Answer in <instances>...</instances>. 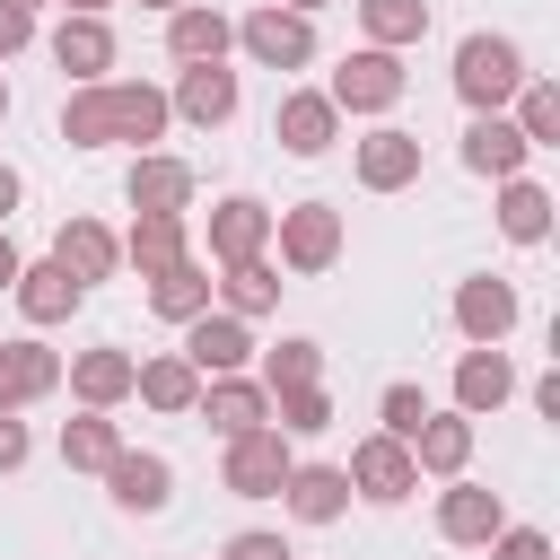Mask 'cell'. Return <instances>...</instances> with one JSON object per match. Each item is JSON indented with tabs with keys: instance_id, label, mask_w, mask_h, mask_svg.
<instances>
[{
	"instance_id": "cell-1",
	"label": "cell",
	"mask_w": 560,
	"mask_h": 560,
	"mask_svg": "<svg viewBox=\"0 0 560 560\" xmlns=\"http://www.w3.org/2000/svg\"><path fill=\"white\" fill-rule=\"evenodd\" d=\"M166 88H149V79H96V88H70L61 96V140L70 149H149V140H166Z\"/></svg>"
},
{
	"instance_id": "cell-2",
	"label": "cell",
	"mask_w": 560,
	"mask_h": 560,
	"mask_svg": "<svg viewBox=\"0 0 560 560\" xmlns=\"http://www.w3.org/2000/svg\"><path fill=\"white\" fill-rule=\"evenodd\" d=\"M455 96H464V114H508L516 105V88L534 79L525 70V44L516 35H490V26H472L464 44H455Z\"/></svg>"
},
{
	"instance_id": "cell-3",
	"label": "cell",
	"mask_w": 560,
	"mask_h": 560,
	"mask_svg": "<svg viewBox=\"0 0 560 560\" xmlns=\"http://www.w3.org/2000/svg\"><path fill=\"white\" fill-rule=\"evenodd\" d=\"M271 245H280V271L315 280V271H332V262H341L350 219H341L332 201H289V210H271Z\"/></svg>"
},
{
	"instance_id": "cell-4",
	"label": "cell",
	"mask_w": 560,
	"mask_h": 560,
	"mask_svg": "<svg viewBox=\"0 0 560 560\" xmlns=\"http://www.w3.org/2000/svg\"><path fill=\"white\" fill-rule=\"evenodd\" d=\"M402 88H411V70H402V52H376V44H359V52H341V70L324 79V96H332V114H394V105H402Z\"/></svg>"
},
{
	"instance_id": "cell-5",
	"label": "cell",
	"mask_w": 560,
	"mask_h": 560,
	"mask_svg": "<svg viewBox=\"0 0 560 560\" xmlns=\"http://www.w3.org/2000/svg\"><path fill=\"white\" fill-rule=\"evenodd\" d=\"M236 52H245L254 70H306V61H315V18H298V9L262 0V9H245V18H236Z\"/></svg>"
},
{
	"instance_id": "cell-6",
	"label": "cell",
	"mask_w": 560,
	"mask_h": 560,
	"mask_svg": "<svg viewBox=\"0 0 560 560\" xmlns=\"http://www.w3.org/2000/svg\"><path fill=\"white\" fill-rule=\"evenodd\" d=\"M192 192H201V175H192V158H175V149H140L131 175H122L131 219H192Z\"/></svg>"
},
{
	"instance_id": "cell-7",
	"label": "cell",
	"mask_w": 560,
	"mask_h": 560,
	"mask_svg": "<svg viewBox=\"0 0 560 560\" xmlns=\"http://www.w3.org/2000/svg\"><path fill=\"white\" fill-rule=\"evenodd\" d=\"M455 332L472 341V350H499L516 324H525V298H516V280H499V271H472V280H455Z\"/></svg>"
},
{
	"instance_id": "cell-8",
	"label": "cell",
	"mask_w": 560,
	"mask_h": 560,
	"mask_svg": "<svg viewBox=\"0 0 560 560\" xmlns=\"http://www.w3.org/2000/svg\"><path fill=\"white\" fill-rule=\"evenodd\" d=\"M289 464H298V446H289V438L262 420V429L228 438V455H219V481H228V499H280Z\"/></svg>"
},
{
	"instance_id": "cell-9",
	"label": "cell",
	"mask_w": 560,
	"mask_h": 560,
	"mask_svg": "<svg viewBox=\"0 0 560 560\" xmlns=\"http://www.w3.org/2000/svg\"><path fill=\"white\" fill-rule=\"evenodd\" d=\"M350 499H368V508H402L411 490H420V464H411V446L402 438H385V429H368L359 446H350Z\"/></svg>"
},
{
	"instance_id": "cell-10",
	"label": "cell",
	"mask_w": 560,
	"mask_h": 560,
	"mask_svg": "<svg viewBox=\"0 0 560 560\" xmlns=\"http://www.w3.org/2000/svg\"><path fill=\"white\" fill-rule=\"evenodd\" d=\"M271 254V201H254V192H228V201H210V271H236V262H262Z\"/></svg>"
},
{
	"instance_id": "cell-11",
	"label": "cell",
	"mask_w": 560,
	"mask_h": 560,
	"mask_svg": "<svg viewBox=\"0 0 560 560\" xmlns=\"http://www.w3.org/2000/svg\"><path fill=\"white\" fill-rule=\"evenodd\" d=\"M350 175H359V192H411L420 184V131L376 122L368 140H350Z\"/></svg>"
},
{
	"instance_id": "cell-12",
	"label": "cell",
	"mask_w": 560,
	"mask_h": 560,
	"mask_svg": "<svg viewBox=\"0 0 560 560\" xmlns=\"http://www.w3.org/2000/svg\"><path fill=\"white\" fill-rule=\"evenodd\" d=\"M236 105H245V88H236V70H228V61L175 70V88H166V114H175V122H192V131H219V122H236Z\"/></svg>"
},
{
	"instance_id": "cell-13",
	"label": "cell",
	"mask_w": 560,
	"mask_h": 560,
	"mask_svg": "<svg viewBox=\"0 0 560 560\" xmlns=\"http://www.w3.org/2000/svg\"><path fill=\"white\" fill-rule=\"evenodd\" d=\"M131 376H140V359H131L122 341L70 350V368H61V385L79 394V411H122V402H131Z\"/></svg>"
},
{
	"instance_id": "cell-14",
	"label": "cell",
	"mask_w": 560,
	"mask_h": 560,
	"mask_svg": "<svg viewBox=\"0 0 560 560\" xmlns=\"http://www.w3.org/2000/svg\"><path fill=\"white\" fill-rule=\"evenodd\" d=\"M96 481H105V499H114L122 516H158V508L175 499V464H166L158 446H122Z\"/></svg>"
},
{
	"instance_id": "cell-15",
	"label": "cell",
	"mask_w": 560,
	"mask_h": 560,
	"mask_svg": "<svg viewBox=\"0 0 560 560\" xmlns=\"http://www.w3.org/2000/svg\"><path fill=\"white\" fill-rule=\"evenodd\" d=\"M52 262L79 280V289H96V280H114L122 271V236L105 228V219H88V210H70L61 228H52Z\"/></svg>"
},
{
	"instance_id": "cell-16",
	"label": "cell",
	"mask_w": 560,
	"mask_h": 560,
	"mask_svg": "<svg viewBox=\"0 0 560 560\" xmlns=\"http://www.w3.org/2000/svg\"><path fill=\"white\" fill-rule=\"evenodd\" d=\"M271 140H280L289 158H324V149L341 140V114H332V96H324V88H289V96L271 105Z\"/></svg>"
},
{
	"instance_id": "cell-17",
	"label": "cell",
	"mask_w": 560,
	"mask_h": 560,
	"mask_svg": "<svg viewBox=\"0 0 560 560\" xmlns=\"http://www.w3.org/2000/svg\"><path fill=\"white\" fill-rule=\"evenodd\" d=\"M455 158H464V175H481V184H508V175H525V131L508 122V114H472L464 122V140H455Z\"/></svg>"
},
{
	"instance_id": "cell-18",
	"label": "cell",
	"mask_w": 560,
	"mask_h": 560,
	"mask_svg": "<svg viewBox=\"0 0 560 560\" xmlns=\"http://www.w3.org/2000/svg\"><path fill=\"white\" fill-rule=\"evenodd\" d=\"M184 359H192V376H245L254 368V324H236V315H192L184 324Z\"/></svg>"
},
{
	"instance_id": "cell-19",
	"label": "cell",
	"mask_w": 560,
	"mask_h": 560,
	"mask_svg": "<svg viewBox=\"0 0 560 560\" xmlns=\"http://www.w3.org/2000/svg\"><path fill=\"white\" fill-rule=\"evenodd\" d=\"M192 420H201V429L228 446V438H245V429H262V420H271V394H262L254 376H201Z\"/></svg>"
},
{
	"instance_id": "cell-20",
	"label": "cell",
	"mask_w": 560,
	"mask_h": 560,
	"mask_svg": "<svg viewBox=\"0 0 560 560\" xmlns=\"http://www.w3.org/2000/svg\"><path fill=\"white\" fill-rule=\"evenodd\" d=\"M280 516H289V525H341V516H350V472H341V464H289Z\"/></svg>"
},
{
	"instance_id": "cell-21",
	"label": "cell",
	"mask_w": 560,
	"mask_h": 560,
	"mask_svg": "<svg viewBox=\"0 0 560 560\" xmlns=\"http://www.w3.org/2000/svg\"><path fill=\"white\" fill-rule=\"evenodd\" d=\"M499 525H508V499H499V490H481V481H446V490H438V542L481 551Z\"/></svg>"
},
{
	"instance_id": "cell-22",
	"label": "cell",
	"mask_w": 560,
	"mask_h": 560,
	"mask_svg": "<svg viewBox=\"0 0 560 560\" xmlns=\"http://www.w3.org/2000/svg\"><path fill=\"white\" fill-rule=\"evenodd\" d=\"M166 52H175V70L228 61V52H236V18H228V9H210V0H184V9L166 18Z\"/></svg>"
},
{
	"instance_id": "cell-23",
	"label": "cell",
	"mask_w": 560,
	"mask_h": 560,
	"mask_svg": "<svg viewBox=\"0 0 560 560\" xmlns=\"http://www.w3.org/2000/svg\"><path fill=\"white\" fill-rule=\"evenodd\" d=\"M44 44H52V61L70 70V88H96V79H114V52H122L105 18H61Z\"/></svg>"
},
{
	"instance_id": "cell-24",
	"label": "cell",
	"mask_w": 560,
	"mask_h": 560,
	"mask_svg": "<svg viewBox=\"0 0 560 560\" xmlns=\"http://www.w3.org/2000/svg\"><path fill=\"white\" fill-rule=\"evenodd\" d=\"M44 394H61V350H44L35 332L26 341H0V411H26Z\"/></svg>"
},
{
	"instance_id": "cell-25",
	"label": "cell",
	"mask_w": 560,
	"mask_h": 560,
	"mask_svg": "<svg viewBox=\"0 0 560 560\" xmlns=\"http://www.w3.org/2000/svg\"><path fill=\"white\" fill-rule=\"evenodd\" d=\"M9 298H18V315H26V324H35V332H44V324H70V315H79V306H88V289H79V280H70V271H61V262H52V254H44V262H26V271H18V289H9Z\"/></svg>"
},
{
	"instance_id": "cell-26",
	"label": "cell",
	"mask_w": 560,
	"mask_h": 560,
	"mask_svg": "<svg viewBox=\"0 0 560 560\" xmlns=\"http://www.w3.org/2000/svg\"><path fill=\"white\" fill-rule=\"evenodd\" d=\"M508 394H516V359L508 350H464L455 359V411L464 420H490Z\"/></svg>"
},
{
	"instance_id": "cell-27",
	"label": "cell",
	"mask_w": 560,
	"mask_h": 560,
	"mask_svg": "<svg viewBox=\"0 0 560 560\" xmlns=\"http://www.w3.org/2000/svg\"><path fill=\"white\" fill-rule=\"evenodd\" d=\"M551 210H560V201H551V184H534V175H508L499 201H490V219H499L508 245H542V236H551Z\"/></svg>"
},
{
	"instance_id": "cell-28",
	"label": "cell",
	"mask_w": 560,
	"mask_h": 560,
	"mask_svg": "<svg viewBox=\"0 0 560 560\" xmlns=\"http://www.w3.org/2000/svg\"><path fill=\"white\" fill-rule=\"evenodd\" d=\"M210 298H219V280H210V262H201V254H184L175 271H158V280H149V315H166L175 332H184L192 315H210Z\"/></svg>"
},
{
	"instance_id": "cell-29",
	"label": "cell",
	"mask_w": 560,
	"mask_h": 560,
	"mask_svg": "<svg viewBox=\"0 0 560 560\" xmlns=\"http://www.w3.org/2000/svg\"><path fill=\"white\" fill-rule=\"evenodd\" d=\"M131 394H140L149 411H166V420H192V402H201V376H192V359H184V350H158V359H140Z\"/></svg>"
},
{
	"instance_id": "cell-30",
	"label": "cell",
	"mask_w": 560,
	"mask_h": 560,
	"mask_svg": "<svg viewBox=\"0 0 560 560\" xmlns=\"http://www.w3.org/2000/svg\"><path fill=\"white\" fill-rule=\"evenodd\" d=\"M411 464H420L429 481H464V464H472V420H464V411H429L420 438H411Z\"/></svg>"
},
{
	"instance_id": "cell-31",
	"label": "cell",
	"mask_w": 560,
	"mask_h": 560,
	"mask_svg": "<svg viewBox=\"0 0 560 560\" xmlns=\"http://www.w3.org/2000/svg\"><path fill=\"white\" fill-rule=\"evenodd\" d=\"M184 254H192V219H131V236H122V262H131L140 280L175 271Z\"/></svg>"
},
{
	"instance_id": "cell-32",
	"label": "cell",
	"mask_w": 560,
	"mask_h": 560,
	"mask_svg": "<svg viewBox=\"0 0 560 560\" xmlns=\"http://www.w3.org/2000/svg\"><path fill=\"white\" fill-rule=\"evenodd\" d=\"M219 315H236V324H262L271 306H280V262L262 254V262H236V271H219V298H210Z\"/></svg>"
},
{
	"instance_id": "cell-33",
	"label": "cell",
	"mask_w": 560,
	"mask_h": 560,
	"mask_svg": "<svg viewBox=\"0 0 560 560\" xmlns=\"http://www.w3.org/2000/svg\"><path fill=\"white\" fill-rule=\"evenodd\" d=\"M254 385H262V394H289V385H324V341H306V332H280V341L262 350Z\"/></svg>"
},
{
	"instance_id": "cell-34",
	"label": "cell",
	"mask_w": 560,
	"mask_h": 560,
	"mask_svg": "<svg viewBox=\"0 0 560 560\" xmlns=\"http://www.w3.org/2000/svg\"><path fill=\"white\" fill-rule=\"evenodd\" d=\"M359 35L376 52H411L429 35V0H359Z\"/></svg>"
},
{
	"instance_id": "cell-35",
	"label": "cell",
	"mask_w": 560,
	"mask_h": 560,
	"mask_svg": "<svg viewBox=\"0 0 560 560\" xmlns=\"http://www.w3.org/2000/svg\"><path fill=\"white\" fill-rule=\"evenodd\" d=\"M114 455H122L114 411H79V420H61V464H70V472H105Z\"/></svg>"
},
{
	"instance_id": "cell-36",
	"label": "cell",
	"mask_w": 560,
	"mask_h": 560,
	"mask_svg": "<svg viewBox=\"0 0 560 560\" xmlns=\"http://www.w3.org/2000/svg\"><path fill=\"white\" fill-rule=\"evenodd\" d=\"M508 122L525 131V149L542 158V149H560V88L551 79H525L516 88V105H508Z\"/></svg>"
},
{
	"instance_id": "cell-37",
	"label": "cell",
	"mask_w": 560,
	"mask_h": 560,
	"mask_svg": "<svg viewBox=\"0 0 560 560\" xmlns=\"http://www.w3.org/2000/svg\"><path fill=\"white\" fill-rule=\"evenodd\" d=\"M271 429L298 446V438H324L332 429V394L324 385H289V394H271Z\"/></svg>"
},
{
	"instance_id": "cell-38",
	"label": "cell",
	"mask_w": 560,
	"mask_h": 560,
	"mask_svg": "<svg viewBox=\"0 0 560 560\" xmlns=\"http://www.w3.org/2000/svg\"><path fill=\"white\" fill-rule=\"evenodd\" d=\"M420 420H429V394H420V385H411V376H394V385H385V394H376V429H385V438H402V446H411V438H420Z\"/></svg>"
},
{
	"instance_id": "cell-39",
	"label": "cell",
	"mask_w": 560,
	"mask_h": 560,
	"mask_svg": "<svg viewBox=\"0 0 560 560\" xmlns=\"http://www.w3.org/2000/svg\"><path fill=\"white\" fill-rule=\"evenodd\" d=\"M481 551H490V560H551V534H542V525H516V516H508V525H499V534H490Z\"/></svg>"
},
{
	"instance_id": "cell-40",
	"label": "cell",
	"mask_w": 560,
	"mask_h": 560,
	"mask_svg": "<svg viewBox=\"0 0 560 560\" xmlns=\"http://www.w3.org/2000/svg\"><path fill=\"white\" fill-rule=\"evenodd\" d=\"M219 560H298V551H289V534L245 525V534H228V542H219Z\"/></svg>"
},
{
	"instance_id": "cell-41",
	"label": "cell",
	"mask_w": 560,
	"mask_h": 560,
	"mask_svg": "<svg viewBox=\"0 0 560 560\" xmlns=\"http://www.w3.org/2000/svg\"><path fill=\"white\" fill-rule=\"evenodd\" d=\"M26 455H35V438H26V420H18V411H0V472H18Z\"/></svg>"
},
{
	"instance_id": "cell-42",
	"label": "cell",
	"mask_w": 560,
	"mask_h": 560,
	"mask_svg": "<svg viewBox=\"0 0 560 560\" xmlns=\"http://www.w3.org/2000/svg\"><path fill=\"white\" fill-rule=\"evenodd\" d=\"M26 44H35V18H18V9H0V61H9V52H26Z\"/></svg>"
},
{
	"instance_id": "cell-43",
	"label": "cell",
	"mask_w": 560,
	"mask_h": 560,
	"mask_svg": "<svg viewBox=\"0 0 560 560\" xmlns=\"http://www.w3.org/2000/svg\"><path fill=\"white\" fill-rule=\"evenodd\" d=\"M18 201H26V175L0 158V228H9V210H18Z\"/></svg>"
},
{
	"instance_id": "cell-44",
	"label": "cell",
	"mask_w": 560,
	"mask_h": 560,
	"mask_svg": "<svg viewBox=\"0 0 560 560\" xmlns=\"http://www.w3.org/2000/svg\"><path fill=\"white\" fill-rule=\"evenodd\" d=\"M534 411H542V420H560V368H551V376H534Z\"/></svg>"
},
{
	"instance_id": "cell-45",
	"label": "cell",
	"mask_w": 560,
	"mask_h": 560,
	"mask_svg": "<svg viewBox=\"0 0 560 560\" xmlns=\"http://www.w3.org/2000/svg\"><path fill=\"white\" fill-rule=\"evenodd\" d=\"M18 271H26V254H18V245H9V228H0V298L18 289Z\"/></svg>"
},
{
	"instance_id": "cell-46",
	"label": "cell",
	"mask_w": 560,
	"mask_h": 560,
	"mask_svg": "<svg viewBox=\"0 0 560 560\" xmlns=\"http://www.w3.org/2000/svg\"><path fill=\"white\" fill-rule=\"evenodd\" d=\"M52 9H61V18H105L114 0H52Z\"/></svg>"
},
{
	"instance_id": "cell-47",
	"label": "cell",
	"mask_w": 560,
	"mask_h": 560,
	"mask_svg": "<svg viewBox=\"0 0 560 560\" xmlns=\"http://www.w3.org/2000/svg\"><path fill=\"white\" fill-rule=\"evenodd\" d=\"M0 9H18V18H35V9H52V0H0Z\"/></svg>"
},
{
	"instance_id": "cell-48",
	"label": "cell",
	"mask_w": 560,
	"mask_h": 560,
	"mask_svg": "<svg viewBox=\"0 0 560 560\" xmlns=\"http://www.w3.org/2000/svg\"><path fill=\"white\" fill-rule=\"evenodd\" d=\"M280 9H298V18H315V9H332V0H280Z\"/></svg>"
},
{
	"instance_id": "cell-49",
	"label": "cell",
	"mask_w": 560,
	"mask_h": 560,
	"mask_svg": "<svg viewBox=\"0 0 560 560\" xmlns=\"http://www.w3.org/2000/svg\"><path fill=\"white\" fill-rule=\"evenodd\" d=\"M140 9H158V18H175V9H184V0H140Z\"/></svg>"
},
{
	"instance_id": "cell-50",
	"label": "cell",
	"mask_w": 560,
	"mask_h": 560,
	"mask_svg": "<svg viewBox=\"0 0 560 560\" xmlns=\"http://www.w3.org/2000/svg\"><path fill=\"white\" fill-rule=\"evenodd\" d=\"M0 122H9V79H0Z\"/></svg>"
}]
</instances>
